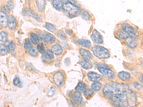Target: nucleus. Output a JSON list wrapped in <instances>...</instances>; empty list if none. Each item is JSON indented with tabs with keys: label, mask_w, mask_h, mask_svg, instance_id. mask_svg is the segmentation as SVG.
I'll return each instance as SVG.
<instances>
[{
	"label": "nucleus",
	"mask_w": 143,
	"mask_h": 107,
	"mask_svg": "<svg viewBox=\"0 0 143 107\" xmlns=\"http://www.w3.org/2000/svg\"><path fill=\"white\" fill-rule=\"evenodd\" d=\"M103 91L105 97L114 106L132 107L136 105V95L127 85L116 82L108 83Z\"/></svg>",
	"instance_id": "1"
},
{
	"label": "nucleus",
	"mask_w": 143,
	"mask_h": 107,
	"mask_svg": "<svg viewBox=\"0 0 143 107\" xmlns=\"http://www.w3.org/2000/svg\"><path fill=\"white\" fill-rule=\"evenodd\" d=\"M63 11L68 15L70 18H74L79 14L80 10L79 7L73 5L70 3H65L63 5Z\"/></svg>",
	"instance_id": "2"
},
{
	"label": "nucleus",
	"mask_w": 143,
	"mask_h": 107,
	"mask_svg": "<svg viewBox=\"0 0 143 107\" xmlns=\"http://www.w3.org/2000/svg\"><path fill=\"white\" fill-rule=\"evenodd\" d=\"M95 56L99 59H107L110 56L109 51L106 48L100 46H95L92 48Z\"/></svg>",
	"instance_id": "3"
},
{
	"label": "nucleus",
	"mask_w": 143,
	"mask_h": 107,
	"mask_svg": "<svg viewBox=\"0 0 143 107\" xmlns=\"http://www.w3.org/2000/svg\"><path fill=\"white\" fill-rule=\"evenodd\" d=\"M98 69L103 76L109 79H113L115 77V73L110 68L105 64H100L98 65Z\"/></svg>",
	"instance_id": "4"
},
{
	"label": "nucleus",
	"mask_w": 143,
	"mask_h": 107,
	"mask_svg": "<svg viewBox=\"0 0 143 107\" xmlns=\"http://www.w3.org/2000/svg\"><path fill=\"white\" fill-rule=\"evenodd\" d=\"M54 81L55 84L58 87L63 86L64 83V77L62 72L58 71L54 76Z\"/></svg>",
	"instance_id": "5"
},
{
	"label": "nucleus",
	"mask_w": 143,
	"mask_h": 107,
	"mask_svg": "<svg viewBox=\"0 0 143 107\" xmlns=\"http://www.w3.org/2000/svg\"><path fill=\"white\" fill-rule=\"evenodd\" d=\"M92 41L97 44H102L104 42L103 37L96 30H94L91 36Z\"/></svg>",
	"instance_id": "6"
},
{
	"label": "nucleus",
	"mask_w": 143,
	"mask_h": 107,
	"mask_svg": "<svg viewBox=\"0 0 143 107\" xmlns=\"http://www.w3.org/2000/svg\"><path fill=\"white\" fill-rule=\"evenodd\" d=\"M123 30L128 34L129 36L134 37L135 35V32L134 29L130 24L124 22L122 24Z\"/></svg>",
	"instance_id": "7"
},
{
	"label": "nucleus",
	"mask_w": 143,
	"mask_h": 107,
	"mask_svg": "<svg viewBox=\"0 0 143 107\" xmlns=\"http://www.w3.org/2000/svg\"><path fill=\"white\" fill-rule=\"evenodd\" d=\"M42 39L44 41L49 43H53L56 40L54 36L48 33H45L42 35Z\"/></svg>",
	"instance_id": "8"
},
{
	"label": "nucleus",
	"mask_w": 143,
	"mask_h": 107,
	"mask_svg": "<svg viewBox=\"0 0 143 107\" xmlns=\"http://www.w3.org/2000/svg\"><path fill=\"white\" fill-rule=\"evenodd\" d=\"M0 25L3 28H6L8 26L7 16L3 11L0 12Z\"/></svg>",
	"instance_id": "9"
},
{
	"label": "nucleus",
	"mask_w": 143,
	"mask_h": 107,
	"mask_svg": "<svg viewBox=\"0 0 143 107\" xmlns=\"http://www.w3.org/2000/svg\"><path fill=\"white\" fill-rule=\"evenodd\" d=\"M42 58L44 61L46 62H50L54 59V53L52 51L48 50L44 53Z\"/></svg>",
	"instance_id": "10"
},
{
	"label": "nucleus",
	"mask_w": 143,
	"mask_h": 107,
	"mask_svg": "<svg viewBox=\"0 0 143 107\" xmlns=\"http://www.w3.org/2000/svg\"><path fill=\"white\" fill-rule=\"evenodd\" d=\"M17 21L16 18L12 15L9 16L8 18V25L11 30L15 29L17 26Z\"/></svg>",
	"instance_id": "11"
},
{
	"label": "nucleus",
	"mask_w": 143,
	"mask_h": 107,
	"mask_svg": "<svg viewBox=\"0 0 143 107\" xmlns=\"http://www.w3.org/2000/svg\"><path fill=\"white\" fill-rule=\"evenodd\" d=\"M87 76L90 80L94 82L98 81L102 79V76L101 75H99L94 72H89L88 73Z\"/></svg>",
	"instance_id": "12"
},
{
	"label": "nucleus",
	"mask_w": 143,
	"mask_h": 107,
	"mask_svg": "<svg viewBox=\"0 0 143 107\" xmlns=\"http://www.w3.org/2000/svg\"><path fill=\"white\" fill-rule=\"evenodd\" d=\"M80 64L81 66L85 70H89L92 68V63L90 61L89 59H81L80 61Z\"/></svg>",
	"instance_id": "13"
},
{
	"label": "nucleus",
	"mask_w": 143,
	"mask_h": 107,
	"mask_svg": "<svg viewBox=\"0 0 143 107\" xmlns=\"http://www.w3.org/2000/svg\"><path fill=\"white\" fill-rule=\"evenodd\" d=\"M80 53L81 55L83 57V59L90 60L92 58V54L89 51H87L85 49H81L80 50Z\"/></svg>",
	"instance_id": "14"
},
{
	"label": "nucleus",
	"mask_w": 143,
	"mask_h": 107,
	"mask_svg": "<svg viewBox=\"0 0 143 107\" xmlns=\"http://www.w3.org/2000/svg\"><path fill=\"white\" fill-rule=\"evenodd\" d=\"M51 51L53 52V53L55 54L56 55H60L63 52V49L59 45H54L52 47Z\"/></svg>",
	"instance_id": "15"
},
{
	"label": "nucleus",
	"mask_w": 143,
	"mask_h": 107,
	"mask_svg": "<svg viewBox=\"0 0 143 107\" xmlns=\"http://www.w3.org/2000/svg\"><path fill=\"white\" fill-rule=\"evenodd\" d=\"M52 4L54 8L57 11H61L63 9V3L61 0H53Z\"/></svg>",
	"instance_id": "16"
},
{
	"label": "nucleus",
	"mask_w": 143,
	"mask_h": 107,
	"mask_svg": "<svg viewBox=\"0 0 143 107\" xmlns=\"http://www.w3.org/2000/svg\"><path fill=\"white\" fill-rule=\"evenodd\" d=\"M118 75L119 78L123 81H127L130 79L131 77V75L130 74V73L125 71L120 72Z\"/></svg>",
	"instance_id": "17"
},
{
	"label": "nucleus",
	"mask_w": 143,
	"mask_h": 107,
	"mask_svg": "<svg viewBox=\"0 0 143 107\" xmlns=\"http://www.w3.org/2000/svg\"><path fill=\"white\" fill-rule=\"evenodd\" d=\"M73 99L76 104L79 105L82 101V96L80 92H75L73 96Z\"/></svg>",
	"instance_id": "18"
},
{
	"label": "nucleus",
	"mask_w": 143,
	"mask_h": 107,
	"mask_svg": "<svg viewBox=\"0 0 143 107\" xmlns=\"http://www.w3.org/2000/svg\"><path fill=\"white\" fill-rule=\"evenodd\" d=\"M36 3L38 9H39L40 11L43 12L45 10V0H36Z\"/></svg>",
	"instance_id": "19"
},
{
	"label": "nucleus",
	"mask_w": 143,
	"mask_h": 107,
	"mask_svg": "<svg viewBox=\"0 0 143 107\" xmlns=\"http://www.w3.org/2000/svg\"><path fill=\"white\" fill-rule=\"evenodd\" d=\"M117 34L120 39L123 40H126L129 37L128 34L122 29H119L117 31Z\"/></svg>",
	"instance_id": "20"
},
{
	"label": "nucleus",
	"mask_w": 143,
	"mask_h": 107,
	"mask_svg": "<svg viewBox=\"0 0 143 107\" xmlns=\"http://www.w3.org/2000/svg\"><path fill=\"white\" fill-rule=\"evenodd\" d=\"M78 42L82 46L87 48H90L91 47V43L89 41L87 40H83V39H80L79 40Z\"/></svg>",
	"instance_id": "21"
},
{
	"label": "nucleus",
	"mask_w": 143,
	"mask_h": 107,
	"mask_svg": "<svg viewBox=\"0 0 143 107\" xmlns=\"http://www.w3.org/2000/svg\"><path fill=\"white\" fill-rule=\"evenodd\" d=\"M126 43L129 47L131 48H135L137 46V44L134 40L130 38L129 37L126 39Z\"/></svg>",
	"instance_id": "22"
},
{
	"label": "nucleus",
	"mask_w": 143,
	"mask_h": 107,
	"mask_svg": "<svg viewBox=\"0 0 143 107\" xmlns=\"http://www.w3.org/2000/svg\"><path fill=\"white\" fill-rule=\"evenodd\" d=\"M86 89V85L83 82H79L77 86L76 87L75 89L78 92H83Z\"/></svg>",
	"instance_id": "23"
},
{
	"label": "nucleus",
	"mask_w": 143,
	"mask_h": 107,
	"mask_svg": "<svg viewBox=\"0 0 143 107\" xmlns=\"http://www.w3.org/2000/svg\"><path fill=\"white\" fill-rule=\"evenodd\" d=\"M10 52L8 47L5 45L1 44H0V54L5 55Z\"/></svg>",
	"instance_id": "24"
},
{
	"label": "nucleus",
	"mask_w": 143,
	"mask_h": 107,
	"mask_svg": "<svg viewBox=\"0 0 143 107\" xmlns=\"http://www.w3.org/2000/svg\"><path fill=\"white\" fill-rule=\"evenodd\" d=\"M30 38L31 42H32L33 44H36L38 43L39 41V37L37 34L34 33H32L30 34Z\"/></svg>",
	"instance_id": "25"
},
{
	"label": "nucleus",
	"mask_w": 143,
	"mask_h": 107,
	"mask_svg": "<svg viewBox=\"0 0 143 107\" xmlns=\"http://www.w3.org/2000/svg\"><path fill=\"white\" fill-rule=\"evenodd\" d=\"M101 83L99 82L98 81H95V82L92 83L91 85L92 89L95 91H99L100 89H101Z\"/></svg>",
	"instance_id": "26"
},
{
	"label": "nucleus",
	"mask_w": 143,
	"mask_h": 107,
	"mask_svg": "<svg viewBox=\"0 0 143 107\" xmlns=\"http://www.w3.org/2000/svg\"><path fill=\"white\" fill-rule=\"evenodd\" d=\"M29 53L32 56H37L38 55V51L35 48H31L29 50Z\"/></svg>",
	"instance_id": "27"
},
{
	"label": "nucleus",
	"mask_w": 143,
	"mask_h": 107,
	"mask_svg": "<svg viewBox=\"0 0 143 107\" xmlns=\"http://www.w3.org/2000/svg\"><path fill=\"white\" fill-rule=\"evenodd\" d=\"M45 26L48 30H49L51 32H54L56 30L55 27L54 26V25L50 24V23H49V22H46Z\"/></svg>",
	"instance_id": "28"
},
{
	"label": "nucleus",
	"mask_w": 143,
	"mask_h": 107,
	"mask_svg": "<svg viewBox=\"0 0 143 107\" xmlns=\"http://www.w3.org/2000/svg\"><path fill=\"white\" fill-rule=\"evenodd\" d=\"M13 83L16 86H17L18 87H22V84L21 82V81L20 80V78L18 77V76L15 77V78L14 79L13 81Z\"/></svg>",
	"instance_id": "29"
},
{
	"label": "nucleus",
	"mask_w": 143,
	"mask_h": 107,
	"mask_svg": "<svg viewBox=\"0 0 143 107\" xmlns=\"http://www.w3.org/2000/svg\"><path fill=\"white\" fill-rule=\"evenodd\" d=\"M7 41V34L4 32L0 33V41L2 42H6Z\"/></svg>",
	"instance_id": "30"
},
{
	"label": "nucleus",
	"mask_w": 143,
	"mask_h": 107,
	"mask_svg": "<svg viewBox=\"0 0 143 107\" xmlns=\"http://www.w3.org/2000/svg\"><path fill=\"white\" fill-rule=\"evenodd\" d=\"M24 47L25 49H29L31 48L32 47V43L29 39H26L25 40L24 44Z\"/></svg>",
	"instance_id": "31"
},
{
	"label": "nucleus",
	"mask_w": 143,
	"mask_h": 107,
	"mask_svg": "<svg viewBox=\"0 0 143 107\" xmlns=\"http://www.w3.org/2000/svg\"><path fill=\"white\" fill-rule=\"evenodd\" d=\"M82 17L85 20H88L90 18V14L87 11L85 10H83L82 12Z\"/></svg>",
	"instance_id": "32"
},
{
	"label": "nucleus",
	"mask_w": 143,
	"mask_h": 107,
	"mask_svg": "<svg viewBox=\"0 0 143 107\" xmlns=\"http://www.w3.org/2000/svg\"><path fill=\"white\" fill-rule=\"evenodd\" d=\"M9 48L10 51H15L16 48V45L15 43L13 42H11L9 43V45L8 46Z\"/></svg>",
	"instance_id": "33"
},
{
	"label": "nucleus",
	"mask_w": 143,
	"mask_h": 107,
	"mask_svg": "<svg viewBox=\"0 0 143 107\" xmlns=\"http://www.w3.org/2000/svg\"><path fill=\"white\" fill-rule=\"evenodd\" d=\"M84 94L85 95V96L87 97H90L91 96H92L94 94V91H92V89H88L87 90H85L84 91Z\"/></svg>",
	"instance_id": "34"
},
{
	"label": "nucleus",
	"mask_w": 143,
	"mask_h": 107,
	"mask_svg": "<svg viewBox=\"0 0 143 107\" xmlns=\"http://www.w3.org/2000/svg\"><path fill=\"white\" fill-rule=\"evenodd\" d=\"M37 50L39 51L40 53H43L45 51V48L42 43H40L37 46Z\"/></svg>",
	"instance_id": "35"
},
{
	"label": "nucleus",
	"mask_w": 143,
	"mask_h": 107,
	"mask_svg": "<svg viewBox=\"0 0 143 107\" xmlns=\"http://www.w3.org/2000/svg\"><path fill=\"white\" fill-rule=\"evenodd\" d=\"M55 92V90L54 89V88L53 87H52L48 91L47 93V95L48 96H49V97H51L54 94Z\"/></svg>",
	"instance_id": "36"
},
{
	"label": "nucleus",
	"mask_w": 143,
	"mask_h": 107,
	"mask_svg": "<svg viewBox=\"0 0 143 107\" xmlns=\"http://www.w3.org/2000/svg\"><path fill=\"white\" fill-rule=\"evenodd\" d=\"M57 34L60 39H66V36L64 33H63V32L59 31Z\"/></svg>",
	"instance_id": "37"
},
{
	"label": "nucleus",
	"mask_w": 143,
	"mask_h": 107,
	"mask_svg": "<svg viewBox=\"0 0 143 107\" xmlns=\"http://www.w3.org/2000/svg\"><path fill=\"white\" fill-rule=\"evenodd\" d=\"M133 85L134 87V88L135 89H137L138 90H140V89H143V86L142 85H141L139 83H137V82H135V83L133 84Z\"/></svg>",
	"instance_id": "38"
},
{
	"label": "nucleus",
	"mask_w": 143,
	"mask_h": 107,
	"mask_svg": "<svg viewBox=\"0 0 143 107\" xmlns=\"http://www.w3.org/2000/svg\"><path fill=\"white\" fill-rule=\"evenodd\" d=\"M2 11L6 14L7 13H9V12L10 11V9L9 8L8 5H5L3 6L2 8Z\"/></svg>",
	"instance_id": "39"
},
{
	"label": "nucleus",
	"mask_w": 143,
	"mask_h": 107,
	"mask_svg": "<svg viewBox=\"0 0 143 107\" xmlns=\"http://www.w3.org/2000/svg\"><path fill=\"white\" fill-rule=\"evenodd\" d=\"M7 5L9 7L10 9H13V8L14 7V4H13V3L12 0H10L7 2Z\"/></svg>",
	"instance_id": "40"
},
{
	"label": "nucleus",
	"mask_w": 143,
	"mask_h": 107,
	"mask_svg": "<svg viewBox=\"0 0 143 107\" xmlns=\"http://www.w3.org/2000/svg\"><path fill=\"white\" fill-rule=\"evenodd\" d=\"M68 1L69 3H72L73 5H75V6H78V3H77L76 0H68Z\"/></svg>",
	"instance_id": "41"
},
{
	"label": "nucleus",
	"mask_w": 143,
	"mask_h": 107,
	"mask_svg": "<svg viewBox=\"0 0 143 107\" xmlns=\"http://www.w3.org/2000/svg\"><path fill=\"white\" fill-rule=\"evenodd\" d=\"M141 79L142 80V82H143V75H142V76L141 77Z\"/></svg>",
	"instance_id": "42"
}]
</instances>
